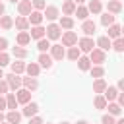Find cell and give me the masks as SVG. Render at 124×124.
Masks as SVG:
<instances>
[{"label":"cell","mask_w":124,"mask_h":124,"mask_svg":"<svg viewBox=\"0 0 124 124\" xmlns=\"http://www.w3.org/2000/svg\"><path fill=\"white\" fill-rule=\"evenodd\" d=\"M93 103H95V107H97V108H107V99H105L103 95H97Z\"/></svg>","instance_id":"ab89813d"},{"label":"cell","mask_w":124,"mask_h":124,"mask_svg":"<svg viewBox=\"0 0 124 124\" xmlns=\"http://www.w3.org/2000/svg\"><path fill=\"white\" fill-rule=\"evenodd\" d=\"M66 56H68L70 60H78V58L81 56V50H79L78 46H68V52H66Z\"/></svg>","instance_id":"d590c367"},{"label":"cell","mask_w":124,"mask_h":124,"mask_svg":"<svg viewBox=\"0 0 124 124\" xmlns=\"http://www.w3.org/2000/svg\"><path fill=\"white\" fill-rule=\"evenodd\" d=\"M0 124H8V122H6V120H4V122H0Z\"/></svg>","instance_id":"680465c9"},{"label":"cell","mask_w":124,"mask_h":124,"mask_svg":"<svg viewBox=\"0 0 124 124\" xmlns=\"http://www.w3.org/2000/svg\"><path fill=\"white\" fill-rule=\"evenodd\" d=\"M4 99H6V108H10V110H16L17 108V99H16V93H6L4 95Z\"/></svg>","instance_id":"d6986e66"},{"label":"cell","mask_w":124,"mask_h":124,"mask_svg":"<svg viewBox=\"0 0 124 124\" xmlns=\"http://www.w3.org/2000/svg\"><path fill=\"white\" fill-rule=\"evenodd\" d=\"M74 10H76V2H74V0H66V2L62 4V14H64V16H72Z\"/></svg>","instance_id":"f1b7e54d"},{"label":"cell","mask_w":124,"mask_h":124,"mask_svg":"<svg viewBox=\"0 0 124 124\" xmlns=\"http://www.w3.org/2000/svg\"><path fill=\"white\" fill-rule=\"evenodd\" d=\"M16 99H17V103L27 105V103L31 101V91H29V89H25V87H19V89L16 91Z\"/></svg>","instance_id":"52a82bcc"},{"label":"cell","mask_w":124,"mask_h":124,"mask_svg":"<svg viewBox=\"0 0 124 124\" xmlns=\"http://www.w3.org/2000/svg\"><path fill=\"white\" fill-rule=\"evenodd\" d=\"M78 45H79L78 48H79L81 52H91V50L95 48V41H93L91 37H87V35L81 37V39H78Z\"/></svg>","instance_id":"3957f363"},{"label":"cell","mask_w":124,"mask_h":124,"mask_svg":"<svg viewBox=\"0 0 124 124\" xmlns=\"http://www.w3.org/2000/svg\"><path fill=\"white\" fill-rule=\"evenodd\" d=\"M21 87H25V89H29V91H35V89L39 87V81H37V78L27 76V78H21Z\"/></svg>","instance_id":"8fae6325"},{"label":"cell","mask_w":124,"mask_h":124,"mask_svg":"<svg viewBox=\"0 0 124 124\" xmlns=\"http://www.w3.org/2000/svg\"><path fill=\"white\" fill-rule=\"evenodd\" d=\"M12 54H14L16 58H19V60H21V58H27V54H29V50L17 45V46H14V48H12Z\"/></svg>","instance_id":"4dcf8cb0"},{"label":"cell","mask_w":124,"mask_h":124,"mask_svg":"<svg viewBox=\"0 0 124 124\" xmlns=\"http://www.w3.org/2000/svg\"><path fill=\"white\" fill-rule=\"evenodd\" d=\"M39 72H41V66H39L37 62H29V64H25V74H27V76L37 78V76H39Z\"/></svg>","instance_id":"d4e9b609"},{"label":"cell","mask_w":124,"mask_h":124,"mask_svg":"<svg viewBox=\"0 0 124 124\" xmlns=\"http://www.w3.org/2000/svg\"><path fill=\"white\" fill-rule=\"evenodd\" d=\"M10 2H14V4H17V2H19V0H10Z\"/></svg>","instance_id":"9f6ffc18"},{"label":"cell","mask_w":124,"mask_h":124,"mask_svg":"<svg viewBox=\"0 0 124 124\" xmlns=\"http://www.w3.org/2000/svg\"><path fill=\"white\" fill-rule=\"evenodd\" d=\"M6 48H8V39L6 37H0V52L6 50Z\"/></svg>","instance_id":"f6af8a7d"},{"label":"cell","mask_w":124,"mask_h":124,"mask_svg":"<svg viewBox=\"0 0 124 124\" xmlns=\"http://www.w3.org/2000/svg\"><path fill=\"white\" fill-rule=\"evenodd\" d=\"M101 23H103L105 27L112 25V23H114V16H112V14H108V12H105V14L101 16Z\"/></svg>","instance_id":"74e56055"},{"label":"cell","mask_w":124,"mask_h":124,"mask_svg":"<svg viewBox=\"0 0 124 124\" xmlns=\"http://www.w3.org/2000/svg\"><path fill=\"white\" fill-rule=\"evenodd\" d=\"M27 21H29V27H31V25H41V23H43V12L31 10V14L27 16Z\"/></svg>","instance_id":"30bf717a"},{"label":"cell","mask_w":124,"mask_h":124,"mask_svg":"<svg viewBox=\"0 0 124 124\" xmlns=\"http://www.w3.org/2000/svg\"><path fill=\"white\" fill-rule=\"evenodd\" d=\"M74 14H76V16H78V19H81V21H83V19H87V16H89L87 8H85V6H81V4H78V6H76Z\"/></svg>","instance_id":"f546056e"},{"label":"cell","mask_w":124,"mask_h":124,"mask_svg":"<svg viewBox=\"0 0 124 124\" xmlns=\"http://www.w3.org/2000/svg\"><path fill=\"white\" fill-rule=\"evenodd\" d=\"M76 62H78V68H79L81 72H87V70L91 68V60H89V56H79Z\"/></svg>","instance_id":"83f0119b"},{"label":"cell","mask_w":124,"mask_h":124,"mask_svg":"<svg viewBox=\"0 0 124 124\" xmlns=\"http://www.w3.org/2000/svg\"><path fill=\"white\" fill-rule=\"evenodd\" d=\"M16 41H17V45H19V46L29 45V43H31V35H29V31H19V33H17V37H16Z\"/></svg>","instance_id":"cb8c5ba5"},{"label":"cell","mask_w":124,"mask_h":124,"mask_svg":"<svg viewBox=\"0 0 124 124\" xmlns=\"http://www.w3.org/2000/svg\"><path fill=\"white\" fill-rule=\"evenodd\" d=\"M10 66H12V72L14 74H23L25 72V62L16 60V62H10Z\"/></svg>","instance_id":"8d00e7d4"},{"label":"cell","mask_w":124,"mask_h":124,"mask_svg":"<svg viewBox=\"0 0 124 124\" xmlns=\"http://www.w3.org/2000/svg\"><path fill=\"white\" fill-rule=\"evenodd\" d=\"M31 10H33L31 0H19V2H17V12H19V16H29Z\"/></svg>","instance_id":"9c48e42d"},{"label":"cell","mask_w":124,"mask_h":124,"mask_svg":"<svg viewBox=\"0 0 124 124\" xmlns=\"http://www.w3.org/2000/svg\"><path fill=\"white\" fill-rule=\"evenodd\" d=\"M29 124H43V118H39V116L35 114V116L29 118Z\"/></svg>","instance_id":"bcb514c9"},{"label":"cell","mask_w":124,"mask_h":124,"mask_svg":"<svg viewBox=\"0 0 124 124\" xmlns=\"http://www.w3.org/2000/svg\"><path fill=\"white\" fill-rule=\"evenodd\" d=\"M116 89H118V91H122V89H124V79H120V81H118V85H116Z\"/></svg>","instance_id":"c3c4849f"},{"label":"cell","mask_w":124,"mask_h":124,"mask_svg":"<svg viewBox=\"0 0 124 124\" xmlns=\"http://www.w3.org/2000/svg\"><path fill=\"white\" fill-rule=\"evenodd\" d=\"M107 107H108V114H112V116H118V114L122 112V107H120L118 103H114V101L107 103Z\"/></svg>","instance_id":"836d02e7"},{"label":"cell","mask_w":124,"mask_h":124,"mask_svg":"<svg viewBox=\"0 0 124 124\" xmlns=\"http://www.w3.org/2000/svg\"><path fill=\"white\" fill-rule=\"evenodd\" d=\"M43 124H45V122H43Z\"/></svg>","instance_id":"94428289"},{"label":"cell","mask_w":124,"mask_h":124,"mask_svg":"<svg viewBox=\"0 0 124 124\" xmlns=\"http://www.w3.org/2000/svg\"><path fill=\"white\" fill-rule=\"evenodd\" d=\"M101 124H114V116H112V114H103Z\"/></svg>","instance_id":"7bdbcfd3"},{"label":"cell","mask_w":124,"mask_h":124,"mask_svg":"<svg viewBox=\"0 0 124 124\" xmlns=\"http://www.w3.org/2000/svg\"><path fill=\"white\" fill-rule=\"evenodd\" d=\"M4 14H6V8H4V4L0 2V16H4Z\"/></svg>","instance_id":"681fc988"},{"label":"cell","mask_w":124,"mask_h":124,"mask_svg":"<svg viewBox=\"0 0 124 124\" xmlns=\"http://www.w3.org/2000/svg\"><path fill=\"white\" fill-rule=\"evenodd\" d=\"M114 124H124V118H118V120H114Z\"/></svg>","instance_id":"f907efd6"},{"label":"cell","mask_w":124,"mask_h":124,"mask_svg":"<svg viewBox=\"0 0 124 124\" xmlns=\"http://www.w3.org/2000/svg\"><path fill=\"white\" fill-rule=\"evenodd\" d=\"M110 48H114L116 52H122V50H124V39H122V37L114 39V41L110 43Z\"/></svg>","instance_id":"f35d334b"},{"label":"cell","mask_w":124,"mask_h":124,"mask_svg":"<svg viewBox=\"0 0 124 124\" xmlns=\"http://www.w3.org/2000/svg\"><path fill=\"white\" fill-rule=\"evenodd\" d=\"M14 25H16V29H19V31H27V29H29V21H27V16H19V17H16Z\"/></svg>","instance_id":"7402d4cb"},{"label":"cell","mask_w":124,"mask_h":124,"mask_svg":"<svg viewBox=\"0 0 124 124\" xmlns=\"http://www.w3.org/2000/svg\"><path fill=\"white\" fill-rule=\"evenodd\" d=\"M87 72H89V74H91V78H95V79L105 76V68H103V66H91Z\"/></svg>","instance_id":"d6a6232c"},{"label":"cell","mask_w":124,"mask_h":124,"mask_svg":"<svg viewBox=\"0 0 124 124\" xmlns=\"http://www.w3.org/2000/svg\"><path fill=\"white\" fill-rule=\"evenodd\" d=\"M4 79H6V83H8V87L10 89H14V91H17L19 87H21V78H19V74H8V76H4Z\"/></svg>","instance_id":"277c9868"},{"label":"cell","mask_w":124,"mask_h":124,"mask_svg":"<svg viewBox=\"0 0 124 124\" xmlns=\"http://www.w3.org/2000/svg\"><path fill=\"white\" fill-rule=\"evenodd\" d=\"M43 17H46L48 21H54V19L60 17V10H58L56 6H45V10H43Z\"/></svg>","instance_id":"5b68a950"},{"label":"cell","mask_w":124,"mask_h":124,"mask_svg":"<svg viewBox=\"0 0 124 124\" xmlns=\"http://www.w3.org/2000/svg\"><path fill=\"white\" fill-rule=\"evenodd\" d=\"M8 64H10V54H6V50H2L0 52V68H4Z\"/></svg>","instance_id":"60d3db41"},{"label":"cell","mask_w":124,"mask_h":124,"mask_svg":"<svg viewBox=\"0 0 124 124\" xmlns=\"http://www.w3.org/2000/svg\"><path fill=\"white\" fill-rule=\"evenodd\" d=\"M76 124H89V122H87V120H78Z\"/></svg>","instance_id":"f5cc1de1"},{"label":"cell","mask_w":124,"mask_h":124,"mask_svg":"<svg viewBox=\"0 0 124 124\" xmlns=\"http://www.w3.org/2000/svg\"><path fill=\"white\" fill-rule=\"evenodd\" d=\"M89 60H91V66H103V62L107 60V54L101 48H93L89 52Z\"/></svg>","instance_id":"7a4b0ae2"},{"label":"cell","mask_w":124,"mask_h":124,"mask_svg":"<svg viewBox=\"0 0 124 124\" xmlns=\"http://www.w3.org/2000/svg\"><path fill=\"white\" fill-rule=\"evenodd\" d=\"M95 29H97V25H95L93 19H83V23H81V31H83V35L91 37V35L95 33Z\"/></svg>","instance_id":"7c38bea8"},{"label":"cell","mask_w":124,"mask_h":124,"mask_svg":"<svg viewBox=\"0 0 124 124\" xmlns=\"http://www.w3.org/2000/svg\"><path fill=\"white\" fill-rule=\"evenodd\" d=\"M37 64H39L41 68H50V66H52V56H50L48 52H41Z\"/></svg>","instance_id":"9a60e30c"},{"label":"cell","mask_w":124,"mask_h":124,"mask_svg":"<svg viewBox=\"0 0 124 124\" xmlns=\"http://www.w3.org/2000/svg\"><path fill=\"white\" fill-rule=\"evenodd\" d=\"M60 124H70V122H60Z\"/></svg>","instance_id":"6f0895ef"},{"label":"cell","mask_w":124,"mask_h":124,"mask_svg":"<svg viewBox=\"0 0 124 124\" xmlns=\"http://www.w3.org/2000/svg\"><path fill=\"white\" fill-rule=\"evenodd\" d=\"M2 78H4V72H2V68H0V79H2Z\"/></svg>","instance_id":"11a10c76"},{"label":"cell","mask_w":124,"mask_h":124,"mask_svg":"<svg viewBox=\"0 0 124 124\" xmlns=\"http://www.w3.org/2000/svg\"><path fill=\"white\" fill-rule=\"evenodd\" d=\"M14 27V19L10 16H0V29H12Z\"/></svg>","instance_id":"1f68e13d"},{"label":"cell","mask_w":124,"mask_h":124,"mask_svg":"<svg viewBox=\"0 0 124 124\" xmlns=\"http://www.w3.org/2000/svg\"><path fill=\"white\" fill-rule=\"evenodd\" d=\"M108 29V39H118V37H122V29H120V25L118 23H112V25H108L107 27Z\"/></svg>","instance_id":"603a6c76"},{"label":"cell","mask_w":124,"mask_h":124,"mask_svg":"<svg viewBox=\"0 0 124 124\" xmlns=\"http://www.w3.org/2000/svg\"><path fill=\"white\" fill-rule=\"evenodd\" d=\"M110 43H112V39H108L107 35H101V37L97 39L95 46H97V48H101V50H108V48H110Z\"/></svg>","instance_id":"ac0fdd59"},{"label":"cell","mask_w":124,"mask_h":124,"mask_svg":"<svg viewBox=\"0 0 124 124\" xmlns=\"http://www.w3.org/2000/svg\"><path fill=\"white\" fill-rule=\"evenodd\" d=\"M74 2H76V6H78V4H83L85 0H74Z\"/></svg>","instance_id":"db71d44e"},{"label":"cell","mask_w":124,"mask_h":124,"mask_svg":"<svg viewBox=\"0 0 124 124\" xmlns=\"http://www.w3.org/2000/svg\"><path fill=\"white\" fill-rule=\"evenodd\" d=\"M60 37H62V45H64V46H76V45H78V35H76L74 31H66V33H62Z\"/></svg>","instance_id":"8992f818"},{"label":"cell","mask_w":124,"mask_h":124,"mask_svg":"<svg viewBox=\"0 0 124 124\" xmlns=\"http://www.w3.org/2000/svg\"><path fill=\"white\" fill-rule=\"evenodd\" d=\"M4 118H6V114H4L2 110H0V122H4Z\"/></svg>","instance_id":"816d5d0a"},{"label":"cell","mask_w":124,"mask_h":124,"mask_svg":"<svg viewBox=\"0 0 124 124\" xmlns=\"http://www.w3.org/2000/svg\"><path fill=\"white\" fill-rule=\"evenodd\" d=\"M37 112H39V105L29 101V103L25 105V108H23V112H21V114H23V116H27V118H31V116H35Z\"/></svg>","instance_id":"2e32d148"},{"label":"cell","mask_w":124,"mask_h":124,"mask_svg":"<svg viewBox=\"0 0 124 124\" xmlns=\"http://www.w3.org/2000/svg\"><path fill=\"white\" fill-rule=\"evenodd\" d=\"M50 56H52V60H62L64 56H66V50H64V46L62 45H50Z\"/></svg>","instance_id":"ba28073f"},{"label":"cell","mask_w":124,"mask_h":124,"mask_svg":"<svg viewBox=\"0 0 124 124\" xmlns=\"http://www.w3.org/2000/svg\"><path fill=\"white\" fill-rule=\"evenodd\" d=\"M60 35H62V29L58 23H48L45 27V37L48 41H56V39H60Z\"/></svg>","instance_id":"6da1fadb"},{"label":"cell","mask_w":124,"mask_h":124,"mask_svg":"<svg viewBox=\"0 0 124 124\" xmlns=\"http://www.w3.org/2000/svg\"><path fill=\"white\" fill-rule=\"evenodd\" d=\"M8 91H10V87H8V83H6V79L2 78V79H0V95H6Z\"/></svg>","instance_id":"ee69618b"},{"label":"cell","mask_w":124,"mask_h":124,"mask_svg":"<svg viewBox=\"0 0 124 124\" xmlns=\"http://www.w3.org/2000/svg\"><path fill=\"white\" fill-rule=\"evenodd\" d=\"M116 95H118V89H116V87H112V85H107V89L103 91V97L107 99V103L114 101V99H116Z\"/></svg>","instance_id":"484cf974"},{"label":"cell","mask_w":124,"mask_h":124,"mask_svg":"<svg viewBox=\"0 0 124 124\" xmlns=\"http://www.w3.org/2000/svg\"><path fill=\"white\" fill-rule=\"evenodd\" d=\"M0 2H2V0H0Z\"/></svg>","instance_id":"91938a15"},{"label":"cell","mask_w":124,"mask_h":124,"mask_svg":"<svg viewBox=\"0 0 124 124\" xmlns=\"http://www.w3.org/2000/svg\"><path fill=\"white\" fill-rule=\"evenodd\" d=\"M29 35H31V39H35V41L43 39V37H45V27H43V25H31Z\"/></svg>","instance_id":"e0dca14e"},{"label":"cell","mask_w":124,"mask_h":124,"mask_svg":"<svg viewBox=\"0 0 124 124\" xmlns=\"http://www.w3.org/2000/svg\"><path fill=\"white\" fill-rule=\"evenodd\" d=\"M6 108V99H4V95H0V110H4Z\"/></svg>","instance_id":"7dc6e473"},{"label":"cell","mask_w":124,"mask_h":124,"mask_svg":"<svg viewBox=\"0 0 124 124\" xmlns=\"http://www.w3.org/2000/svg\"><path fill=\"white\" fill-rule=\"evenodd\" d=\"M107 12L112 14V16L120 14V12H122V4H120V0H108V4H107Z\"/></svg>","instance_id":"4fadbf2b"},{"label":"cell","mask_w":124,"mask_h":124,"mask_svg":"<svg viewBox=\"0 0 124 124\" xmlns=\"http://www.w3.org/2000/svg\"><path fill=\"white\" fill-rule=\"evenodd\" d=\"M85 8H87L89 14H101V12H103V4H101V0H91Z\"/></svg>","instance_id":"44dd1931"},{"label":"cell","mask_w":124,"mask_h":124,"mask_svg":"<svg viewBox=\"0 0 124 124\" xmlns=\"http://www.w3.org/2000/svg\"><path fill=\"white\" fill-rule=\"evenodd\" d=\"M105 89H107V81H105L103 78H97V79L93 81V91H95L97 95H103Z\"/></svg>","instance_id":"4316f807"},{"label":"cell","mask_w":124,"mask_h":124,"mask_svg":"<svg viewBox=\"0 0 124 124\" xmlns=\"http://www.w3.org/2000/svg\"><path fill=\"white\" fill-rule=\"evenodd\" d=\"M31 4H33V10H45V6H46V2L45 0H31Z\"/></svg>","instance_id":"b9f144b4"},{"label":"cell","mask_w":124,"mask_h":124,"mask_svg":"<svg viewBox=\"0 0 124 124\" xmlns=\"http://www.w3.org/2000/svg\"><path fill=\"white\" fill-rule=\"evenodd\" d=\"M37 48H39V52H46V50L50 48V41H48L46 37L39 39V41H37Z\"/></svg>","instance_id":"e575fe53"},{"label":"cell","mask_w":124,"mask_h":124,"mask_svg":"<svg viewBox=\"0 0 124 124\" xmlns=\"http://www.w3.org/2000/svg\"><path fill=\"white\" fill-rule=\"evenodd\" d=\"M58 25H60V29H72L74 27V17L72 16H60L58 17Z\"/></svg>","instance_id":"5bb4252c"},{"label":"cell","mask_w":124,"mask_h":124,"mask_svg":"<svg viewBox=\"0 0 124 124\" xmlns=\"http://www.w3.org/2000/svg\"><path fill=\"white\" fill-rule=\"evenodd\" d=\"M8 124H19L21 122V112H17V110H8V114H6V118H4Z\"/></svg>","instance_id":"ffe728a7"}]
</instances>
